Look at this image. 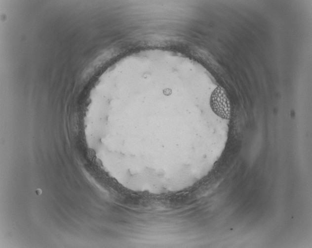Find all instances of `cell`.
<instances>
[{
	"instance_id": "1",
	"label": "cell",
	"mask_w": 312,
	"mask_h": 248,
	"mask_svg": "<svg viewBox=\"0 0 312 248\" xmlns=\"http://www.w3.org/2000/svg\"><path fill=\"white\" fill-rule=\"evenodd\" d=\"M212 110L220 117L227 118L230 116V107L224 90L218 86L212 92L210 97Z\"/></svg>"
}]
</instances>
